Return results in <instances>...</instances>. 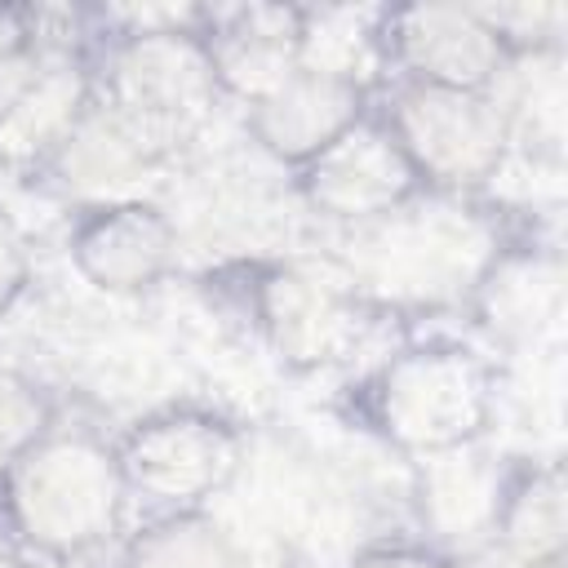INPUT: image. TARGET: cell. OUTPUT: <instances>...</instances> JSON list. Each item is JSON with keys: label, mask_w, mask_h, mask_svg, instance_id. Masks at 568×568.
Segmentation results:
<instances>
[{"label": "cell", "mask_w": 568, "mask_h": 568, "mask_svg": "<svg viewBox=\"0 0 568 568\" xmlns=\"http://www.w3.org/2000/svg\"><path fill=\"white\" fill-rule=\"evenodd\" d=\"M501 404V359L462 337H408L359 368L333 399L342 422L404 462L479 448Z\"/></svg>", "instance_id": "1"}, {"label": "cell", "mask_w": 568, "mask_h": 568, "mask_svg": "<svg viewBox=\"0 0 568 568\" xmlns=\"http://www.w3.org/2000/svg\"><path fill=\"white\" fill-rule=\"evenodd\" d=\"M510 231L515 222L488 195L422 191L404 209L342 231L333 266L373 306V315L439 311L466 302Z\"/></svg>", "instance_id": "2"}, {"label": "cell", "mask_w": 568, "mask_h": 568, "mask_svg": "<svg viewBox=\"0 0 568 568\" xmlns=\"http://www.w3.org/2000/svg\"><path fill=\"white\" fill-rule=\"evenodd\" d=\"M195 288L226 311L275 368L293 377L346 364L377 320L333 262L297 253L248 248L222 257L195 275Z\"/></svg>", "instance_id": "3"}, {"label": "cell", "mask_w": 568, "mask_h": 568, "mask_svg": "<svg viewBox=\"0 0 568 568\" xmlns=\"http://www.w3.org/2000/svg\"><path fill=\"white\" fill-rule=\"evenodd\" d=\"M129 488L115 439L93 426H53L0 475V524L31 559H89L124 537Z\"/></svg>", "instance_id": "4"}, {"label": "cell", "mask_w": 568, "mask_h": 568, "mask_svg": "<svg viewBox=\"0 0 568 568\" xmlns=\"http://www.w3.org/2000/svg\"><path fill=\"white\" fill-rule=\"evenodd\" d=\"M80 22L89 36L98 98L173 146L191 142L195 129L222 106L204 44L195 36L200 4H186L160 27H102L89 9H80Z\"/></svg>", "instance_id": "5"}, {"label": "cell", "mask_w": 568, "mask_h": 568, "mask_svg": "<svg viewBox=\"0 0 568 568\" xmlns=\"http://www.w3.org/2000/svg\"><path fill=\"white\" fill-rule=\"evenodd\" d=\"M373 111L395 133L417 182L439 195H488L510 164V124L493 89L382 80Z\"/></svg>", "instance_id": "6"}, {"label": "cell", "mask_w": 568, "mask_h": 568, "mask_svg": "<svg viewBox=\"0 0 568 568\" xmlns=\"http://www.w3.org/2000/svg\"><path fill=\"white\" fill-rule=\"evenodd\" d=\"M253 457L240 417L209 404H164L115 435V462L133 501L151 510H200L231 493Z\"/></svg>", "instance_id": "7"}, {"label": "cell", "mask_w": 568, "mask_h": 568, "mask_svg": "<svg viewBox=\"0 0 568 568\" xmlns=\"http://www.w3.org/2000/svg\"><path fill=\"white\" fill-rule=\"evenodd\" d=\"M373 53L382 80L435 89H493L510 62L479 4L462 0L377 4Z\"/></svg>", "instance_id": "8"}, {"label": "cell", "mask_w": 568, "mask_h": 568, "mask_svg": "<svg viewBox=\"0 0 568 568\" xmlns=\"http://www.w3.org/2000/svg\"><path fill=\"white\" fill-rule=\"evenodd\" d=\"M288 186L306 213H315L320 222L342 226V231L368 226L426 191L377 111H368L359 124H351L315 160L293 169Z\"/></svg>", "instance_id": "9"}, {"label": "cell", "mask_w": 568, "mask_h": 568, "mask_svg": "<svg viewBox=\"0 0 568 568\" xmlns=\"http://www.w3.org/2000/svg\"><path fill=\"white\" fill-rule=\"evenodd\" d=\"M67 262L89 288L106 297H138L182 266V226L151 195L84 204L71 209Z\"/></svg>", "instance_id": "10"}, {"label": "cell", "mask_w": 568, "mask_h": 568, "mask_svg": "<svg viewBox=\"0 0 568 568\" xmlns=\"http://www.w3.org/2000/svg\"><path fill=\"white\" fill-rule=\"evenodd\" d=\"M568 262L555 235L515 226L510 240L488 257L462 311L484 333L497 359L528 355L564 315Z\"/></svg>", "instance_id": "11"}, {"label": "cell", "mask_w": 568, "mask_h": 568, "mask_svg": "<svg viewBox=\"0 0 568 568\" xmlns=\"http://www.w3.org/2000/svg\"><path fill=\"white\" fill-rule=\"evenodd\" d=\"M178 146L133 115L115 111L93 93L89 111L75 120V129L62 138V146L49 155V164L31 178V186L67 200L71 209L106 204L142 195V186L164 169V160Z\"/></svg>", "instance_id": "12"}, {"label": "cell", "mask_w": 568, "mask_h": 568, "mask_svg": "<svg viewBox=\"0 0 568 568\" xmlns=\"http://www.w3.org/2000/svg\"><path fill=\"white\" fill-rule=\"evenodd\" d=\"M195 36L222 102L253 106L306 62V4L288 0H231L200 4Z\"/></svg>", "instance_id": "13"}, {"label": "cell", "mask_w": 568, "mask_h": 568, "mask_svg": "<svg viewBox=\"0 0 568 568\" xmlns=\"http://www.w3.org/2000/svg\"><path fill=\"white\" fill-rule=\"evenodd\" d=\"M373 93L377 89L359 75L302 62L280 89L244 106V133L257 155L293 173L315 160L328 142H337L351 124H359L373 111Z\"/></svg>", "instance_id": "14"}, {"label": "cell", "mask_w": 568, "mask_h": 568, "mask_svg": "<svg viewBox=\"0 0 568 568\" xmlns=\"http://www.w3.org/2000/svg\"><path fill=\"white\" fill-rule=\"evenodd\" d=\"M484 546L510 568H564L568 559V479L559 457L519 453L493 470Z\"/></svg>", "instance_id": "15"}, {"label": "cell", "mask_w": 568, "mask_h": 568, "mask_svg": "<svg viewBox=\"0 0 568 568\" xmlns=\"http://www.w3.org/2000/svg\"><path fill=\"white\" fill-rule=\"evenodd\" d=\"M93 93L98 84L89 62V36L80 9H71V31L49 49L36 84L0 120V169L18 182H31L62 146V138L75 129V120L89 111Z\"/></svg>", "instance_id": "16"}, {"label": "cell", "mask_w": 568, "mask_h": 568, "mask_svg": "<svg viewBox=\"0 0 568 568\" xmlns=\"http://www.w3.org/2000/svg\"><path fill=\"white\" fill-rule=\"evenodd\" d=\"M115 568H248L235 532L209 510H151L120 537Z\"/></svg>", "instance_id": "17"}, {"label": "cell", "mask_w": 568, "mask_h": 568, "mask_svg": "<svg viewBox=\"0 0 568 568\" xmlns=\"http://www.w3.org/2000/svg\"><path fill=\"white\" fill-rule=\"evenodd\" d=\"M67 36L44 9L31 4H0V120L18 106V98L36 84L49 49Z\"/></svg>", "instance_id": "18"}, {"label": "cell", "mask_w": 568, "mask_h": 568, "mask_svg": "<svg viewBox=\"0 0 568 568\" xmlns=\"http://www.w3.org/2000/svg\"><path fill=\"white\" fill-rule=\"evenodd\" d=\"M58 426L53 390L18 364L0 359V475Z\"/></svg>", "instance_id": "19"}, {"label": "cell", "mask_w": 568, "mask_h": 568, "mask_svg": "<svg viewBox=\"0 0 568 568\" xmlns=\"http://www.w3.org/2000/svg\"><path fill=\"white\" fill-rule=\"evenodd\" d=\"M488 27L497 31L506 58L532 53H568V4L564 0H510V4H479Z\"/></svg>", "instance_id": "20"}, {"label": "cell", "mask_w": 568, "mask_h": 568, "mask_svg": "<svg viewBox=\"0 0 568 568\" xmlns=\"http://www.w3.org/2000/svg\"><path fill=\"white\" fill-rule=\"evenodd\" d=\"M31 275H36L31 235H27L22 217L0 200V315H9L27 297Z\"/></svg>", "instance_id": "21"}, {"label": "cell", "mask_w": 568, "mask_h": 568, "mask_svg": "<svg viewBox=\"0 0 568 568\" xmlns=\"http://www.w3.org/2000/svg\"><path fill=\"white\" fill-rule=\"evenodd\" d=\"M342 568H462L457 555L426 537H382L359 546Z\"/></svg>", "instance_id": "22"}, {"label": "cell", "mask_w": 568, "mask_h": 568, "mask_svg": "<svg viewBox=\"0 0 568 568\" xmlns=\"http://www.w3.org/2000/svg\"><path fill=\"white\" fill-rule=\"evenodd\" d=\"M0 568H31V555L13 541V532L0 524Z\"/></svg>", "instance_id": "23"}]
</instances>
